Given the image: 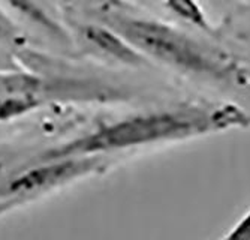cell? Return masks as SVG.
Here are the masks:
<instances>
[{"label": "cell", "mask_w": 250, "mask_h": 240, "mask_svg": "<svg viewBox=\"0 0 250 240\" xmlns=\"http://www.w3.org/2000/svg\"><path fill=\"white\" fill-rule=\"evenodd\" d=\"M232 129H250V114L241 107L228 102H186L133 113L99 125L83 135L42 152L38 159L106 156L117 152L185 141Z\"/></svg>", "instance_id": "obj_1"}, {"label": "cell", "mask_w": 250, "mask_h": 240, "mask_svg": "<svg viewBox=\"0 0 250 240\" xmlns=\"http://www.w3.org/2000/svg\"><path fill=\"white\" fill-rule=\"evenodd\" d=\"M96 21L119 33L150 63L183 75L246 89L247 60L213 42L202 41L165 21L133 15L130 11L95 14Z\"/></svg>", "instance_id": "obj_2"}, {"label": "cell", "mask_w": 250, "mask_h": 240, "mask_svg": "<svg viewBox=\"0 0 250 240\" xmlns=\"http://www.w3.org/2000/svg\"><path fill=\"white\" fill-rule=\"evenodd\" d=\"M106 156L36 159V164H30L0 182V201H14L22 206L42 195L99 174L106 170Z\"/></svg>", "instance_id": "obj_3"}, {"label": "cell", "mask_w": 250, "mask_h": 240, "mask_svg": "<svg viewBox=\"0 0 250 240\" xmlns=\"http://www.w3.org/2000/svg\"><path fill=\"white\" fill-rule=\"evenodd\" d=\"M0 95L33 96L45 104L50 101H119L123 92L111 86L87 81L45 77L26 69L0 72Z\"/></svg>", "instance_id": "obj_4"}, {"label": "cell", "mask_w": 250, "mask_h": 240, "mask_svg": "<svg viewBox=\"0 0 250 240\" xmlns=\"http://www.w3.org/2000/svg\"><path fill=\"white\" fill-rule=\"evenodd\" d=\"M77 30L80 38L87 45L106 60L132 68L150 66V62L146 57L130 47L119 33L99 23V21L96 23H78Z\"/></svg>", "instance_id": "obj_5"}, {"label": "cell", "mask_w": 250, "mask_h": 240, "mask_svg": "<svg viewBox=\"0 0 250 240\" xmlns=\"http://www.w3.org/2000/svg\"><path fill=\"white\" fill-rule=\"evenodd\" d=\"M162 3L171 14L183 20L185 23L207 33L214 32L207 12L202 9L198 0H162Z\"/></svg>", "instance_id": "obj_6"}, {"label": "cell", "mask_w": 250, "mask_h": 240, "mask_svg": "<svg viewBox=\"0 0 250 240\" xmlns=\"http://www.w3.org/2000/svg\"><path fill=\"white\" fill-rule=\"evenodd\" d=\"M43 105V101L33 96L0 95V125L29 116Z\"/></svg>", "instance_id": "obj_7"}, {"label": "cell", "mask_w": 250, "mask_h": 240, "mask_svg": "<svg viewBox=\"0 0 250 240\" xmlns=\"http://www.w3.org/2000/svg\"><path fill=\"white\" fill-rule=\"evenodd\" d=\"M8 2L12 5V6H15L18 11H21L22 14H26L27 17H30L33 21H36L38 24H41V26H43L45 29H57L56 26H54V23L53 21L45 15L42 11H41V8L39 6H36L32 0H8Z\"/></svg>", "instance_id": "obj_8"}, {"label": "cell", "mask_w": 250, "mask_h": 240, "mask_svg": "<svg viewBox=\"0 0 250 240\" xmlns=\"http://www.w3.org/2000/svg\"><path fill=\"white\" fill-rule=\"evenodd\" d=\"M75 3H81L90 8L92 14L112 12V11H130L132 8L123 0H72Z\"/></svg>", "instance_id": "obj_9"}, {"label": "cell", "mask_w": 250, "mask_h": 240, "mask_svg": "<svg viewBox=\"0 0 250 240\" xmlns=\"http://www.w3.org/2000/svg\"><path fill=\"white\" fill-rule=\"evenodd\" d=\"M20 42V30L8 14L0 8V45H12Z\"/></svg>", "instance_id": "obj_10"}, {"label": "cell", "mask_w": 250, "mask_h": 240, "mask_svg": "<svg viewBox=\"0 0 250 240\" xmlns=\"http://www.w3.org/2000/svg\"><path fill=\"white\" fill-rule=\"evenodd\" d=\"M220 240H250V209Z\"/></svg>", "instance_id": "obj_11"}, {"label": "cell", "mask_w": 250, "mask_h": 240, "mask_svg": "<svg viewBox=\"0 0 250 240\" xmlns=\"http://www.w3.org/2000/svg\"><path fill=\"white\" fill-rule=\"evenodd\" d=\"M3 45H0V72H5V71H14V69H20L21 66H18V65L14 62L12 56L5 51L2 48Z\"/></svg>", "instance_id": "obj_12"}, {"label": "cell", "mask_w": 250, "mask_h": 240, "mask_svg": "<svg viewBox=\"0 0 250 240\" xmlns=\"http://www.w3.org/2000/svg\"><path fill=\"white\" fill-rule=\"evenodd\" d=\"M234 36L237 41H240L246 47L250 48V21L244 24L234 26Z\"/></svg>", "instance_id": "obj_13"}, {"label": "cell", "mask_w": 250, "mask_h": 240, "mask_svg": "<svg viewBox=\"0 0 250 240\" xmlns=\"http://www.w3.org/2000/svg\"><path fill=\"white\" fill-rule=\"evenodd\" d=\"M17 207H18V204H15L14 201H0V216L6 215L8 212L14 210Z\"/></svg>", "instance_id": "obj_14"}, {"label": "cell", "mask_w": 250, "mask_h": 240, "mask_svg": "<svg viewBox=\"0 0 250 240\" xmlns=\"http://www.w3.org/2000/svg\"><path fill=\"white\" fill-rule=\"evenodd\" d=\"M246 89H250V60H247V71H246Z\"/></svg>", "instance_id": "obj_15"}]
</instances>
